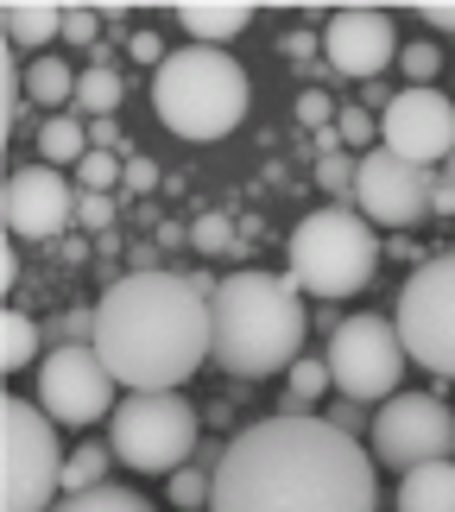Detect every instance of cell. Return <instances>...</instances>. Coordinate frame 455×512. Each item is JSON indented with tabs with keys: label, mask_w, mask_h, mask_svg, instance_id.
<instances>
[{
	"label": "cell",
	"mask_w": 455,
	"mask_h": 512,
	"mask_svg": "<svg viewBox=\"0 0 455 512\" xmlns=\"http://www.w3.org/2000/svg\"><path fill=\"white\" fill-rule=\"evenodd\" d=\"M209 512H380V462L316 411H279L222 449Z\"/></svg>",
	"instance_id": "6da1fadb"
},
{
	"label": "cell",
	"mask_w": 455,
	"mask_h": 512,
	"mask_svg": "<svg viewBox=\"0 0 455 512\" xmlns=\"http://www.w3.org/2000/svg\"><path fill=\"white\" fill-rule=\"evenodd\" d=\"M95 354L127 392H184L203 361H215L209 298L177 272H127L95 304Z\"/></svg>",
	"instance_id": "7a4b0ae2"
},
{
	"label": "cell",
	"mask_w": 455,
	"mask_h": 512,
	"mask_svg": "<svg viewBox=\"0 0 455 512\" xmlns=\"http://www.w3.org/2000/svg\"><path fill=\"white\" fill-rule=\"evenodd\" d=\"M215 317V361H222L234 380H272V373H291L304 348V298L298 279H279V272H228L222 291L209 298Z\"/></svg>",
	"instance_id": "3957f363"
},
{
	"label": "cell",
	"mask_w": 455,
	"mask_h": 512,
	"mask_svg": "<svg viewBox=\"0 0 455 512\" xmlns=\"http://www.w3.org/2000/svg\"><path fill=\"white\" fill-rule=\"evenodd\" d=\"M247 102L253 83L222 45H177L152 70V108L177 140H222L241 127Z\"/></svg>",
	"instance_id": "277c9868"
},
{
	"label": "cell",
	"mask_w": 455,
	"mask_h": 512,
	"mask_svg": "<svg viewBox=\"0 0 455 512\" xmlns=\"http://www.w3.org/2000/svg\"><path fill=\"white\" fill-rule=\"evenodd\" d=\"M373 266H380V241H373V222L361 209H316L291 234V279L298 291H316V298H354Z\"/></svg>",
	"instance_id": "5b68a950"
},
{
	"label": "cell",
	"mask_w": 455,
	"mask_h": 512,
	"mask_svg": "<svg viewBox=\"0 0 455 512\" xmlns=\"http://www.w3.org/2000/svg\"><path fill=\"white\" fill-rule=\"evenodd\" d=\"M196 443H203V418L184 392H127L108 418V449L140 475H177Z\"/></svg>",
	"instance_id": "8992f818"
},
{
	"label": "cell",
	"mask_w": 455,
	"mask_h": 512,
	"mask_svg": "<svg viewBox=\"0 0 455 512\" xmlns=\"http://www.w3.org/2000/svg\"><path fill=\"white\" fill-rule=\"evenodd\" d=\"M0 475H7V506L0 512H51L57 487H64V449H57V424L45 405H26L19 392L0 399Z\"/></svg>",
	"instance_id": "52a82bcc"
},
{
	"label": "cell",
	"mask_w": 455,
	"mask_h": 512,
	"mask_svg": "<svg viewBox=\"0 0 455 512\" xmlns=\"http://www.w3.org/2000/svg\"><path fill=\"white\" fill-rule=\"evenodd\" d=\"M399 342L418 367L455 380V247L430 253V260L405 279L399 291Z\"/></svg>",
	"instance_id": "ba28073f"
},
{
	"label": "cell",
	"mask_w": 455,
	"mask_h": 512,
	"mask_svg": "<svg viewBox=\"0 0 455 512\" xmlns=\"http://www.w3.org/2000/svg\"><path fill=\"white\" fill-rule=\"evenodd\" d=\"M329 380L342 399H392L405 380V367H411V354L399 342V323H386V317H348V323H335V336H329Z\"/></svg>",
	"instance_id": "9c48e42d"
},
{
	"label": "cell",
	"mask_w": 455,
	"mask_h": 512,
	"mask_svg": "<svg viewBox=\"0 0 455 512\" xmlns=\"http://www.w3.org/2000/svg\"><path fill=\"white\" fill-rule=\"evenodd\" d=\"M114 392H121V380L108 373L95 342H64V348H51L45 361H38V405H45L51 424H64V430L114 418V405H121Z\"/></svg>",
	"instance_id": "30bf717a"
},
{
	"label": "cell",
	"mask_w": 455,
	"mask_h": 512,
	"mask_svg": "<svg viewBox=\"0 0 455 512\" xmlns=\"http://www.w3.org/2000/svg\"><path fill=\"white\" fill-rule=\"evenodd\" d=\"M449 449H455V418L430 392H392L373 418V462L380 468L411 475L424 462H449Z\"/></svg>",
	"instance_id": "8fae6325"
},
{
	"label": "cell",
	"mask_w": 455,
	"mask_h": 512,
	"mask_svg": "<svg viewBox=\"0 0 455 512\" xmlns=\"http://www.w3.org/2000/svg\"><path fill=\"white\" fill-rule=\"evenodd\" d=\"M380 140L405 165H449L455 152V102L443 89H399L380 114Z\"/></svg>",
	"instance_id": "7c38bea8"
},
{
	"label": "cell",
	"mask_w": 455,
	"mask_h": 512,
	"mask_svg": "<svg viewBox=\"0 0 455 512\" xmlns=\"http://www.w3.org/2000/svg\"><path fill=\"white\" fill-rule=\"evenodd\" d=\"M430 190H437V184H430V171L392 159L386 146H373L367 159H361V177H354V209H361L373 228L405 234L411 222H424V215H430Z\"/></svg>",
	"instance_id": "4fadbf2b"
},
{
	"label": "cell",
	"mask_w": 455,
	"mask_h": 512,
	"mask_svg": "<svg viewBox=\"0 0 455 512\" xmlns=\"http://www.w3.org/2000/svg\"><path fill=\"white\" fill-rule=\"evenodd\" d=\"M323 51H329V64L354 76V83H373L386 64H399V26L380 13V7H342V13H329V26H323Z\"/></svg>",
	"instance_id": "5bb4252c"
},
{
	"label": "cell",
	"mask_w": 455,
	"mask_h": 512,
	"mask_svg": "<svg viewBox=\"0 0 455 512\" xmlns=\"http://www.w3.org/2000/svg\"><path fill=\"white\" fill-rule=\"evenodd\" d=\"M0 209H7V234H19V241H57L76 222V190L64 184L57 165H32L7 177Z\"/></svg>",
	"instance_id": "9a60e30c"
},
{
	"label": "cell",
	"mask_w": 455,
	"mask_h": 512,
	"mask_svg": "<svg viewBox=\"0 0 455 512\" xmlns=\"http://www.w3.org/2000/svg\"><path fill=\"white\" fill-rule=\"evenodd\" d=\"M0 26H7V45L19 51H38L51 45V38H64V7L57 0H13V7H0Z\"/></svg>",
	"instance_id": "2e32d148"
},
{
	"label": "cell",
	"mask_w": 455,
	"mask_h": 512,
	"mask_svg": "<svg viewBox=\"0 0 455 512\" xmlns=\"http://www.w3.org/2000/svg\"><path fill=\"white\" fill-rule=\"evenodd\" d=\"M177 19H184L190 45H228L234 32L253 26V7H241V0H196V7H177Z\"/></svg>",
	"instance_id": "e0dca14e"
},
{
	"label": "cell",
	"mask_w": 455,
	"mask_h": 512,
	"mask_svg": "<svg viewBox=\"0 0 455 512\" xmlns=\"http://www.w3.org/2000/svg\"><path fill=\"white\" fill-rule=\"evenodd\" d=\"M399 512H455V462H424L399 487Z\"/></svg>",
	"instance_id": "ac0fdd59"
},
{
	"label": "cell",
	"mask_w": 455,
	"mask_h": 512,
	"mask_svg": "<svg viewBox=\"0 0 455 512\" xmlns=\"http://www.w3.org/2000/svg\"><path fill=\"white\" fill-rule=\"evenodd\" d=\"M38 152H45V165H83L89 159V127L83 114H51L45 127H38Z\"/></svg>",
	"instance_id": "d6986e66"
},
{
	"label": "cell",
	"mask_w": 455,
	"mask_h": 512,
	"mask_svg": "<svg viewBox=\"0 0 455 512\" xmlns=\"http://www.w3.org/2000/svg\"><path fill=\"white\" fill-rule=\"evenodd\" d=\"M121 95H127L121 70H114V64H89L83 83H76V114H89V121H108V114L121 108Z\"/></svg>",
	"instance_id": "ffe728a7"
},
{
	"label": "cell",
	"mask_w": 455,
	"mask_h": 512,
	"mask_svg": "<svg viewBox=\"0 0 455 512\" xmlns=\"http://www.w3.org/2000/svg\"><path fill=\"white\" fill-rule=\"evenodd\" d=\"M76 76L64 57H32V70H26V89H32V102L38 108H64V102H76Z\"/></svg>",
	"instance_id": "44dd1931"
},
{
	"label": "cell",
	"mask_w": 455,
	"mask_h": 512,
	"mask_svg": "<svg viewBox=\"0 0 455 512\" xmlns=\"http://www.w3.org/2000/svg\"><path fill=\"white\" fill-rule=\"evenodd\" d=\"M32 361H38V323L26 310H0V367L26 373Z\"/></svg>",
	"instance_id": "7402d4cb"
},
{
	"label": "cell",
	"mask_w": 455,
	"mask_h": 512,
	"mask_svg": "<svg viewBox=\"0 0 455 512\" xmlns=\"http://www.w3.org/2000/svg\"><path fill=\"white\" fill-rule=\"evenodd\" d=\"M51 512H152V500L121 487V481H102V487H89V494H64Z\"/></svg>",
	"instance_id": "603a6c76"
},
{
	"label": "cell",
	"mask_w": 455,
	"mask_h": 512,
	"mask_svg": "<svg viewBox=\"0 0 455 512\" xmlns=\"http://www.w3.org/2000/svg\"><path fill=\"white\" fill-rule=\"evenodd\" d=\"M108 468H114V449H108V443H83V449L64 462V494H89V487H102Z\"/></svg>",
	"instance_id": "cb8c5ba5"
},
{
	"label": "cell",
	"mask_w": 455,
	"mask_h": 512,
	"mask_svg": "<svg viewBox=\"0 0 455 512\" xmlns=\"http://www.w3.org/2000/svg\"><path fill=\"white\" fill-rule=\"evenodd\" d=\"M171 500L184 506V512H209V500H215V468L209 462L177 468V475H171Z\"/></svg>",
	"instance_id": "d4e9b609"
},
{
	"label": "cell",
	"mask_w": 455,
	"mask_h": 512,
	"mask_svg": "<svg viewBox=\"0 0 455 512\" xmlns=\"http://www.w3.org/2000/svg\"><path fill=\"white\" fill-rule=\"evenodd\" d=\"M335 380H329V361H291V405L285 411H310V399H323Z\"/></svg>",
	"instance_id": "484cf974"
},
{
	"label": "cell",
	"mask_w": 455,
	"mask_h": 512,
	"mask_svg": "<svg viewBox=\"0 0 455 512\" xmlns=\"http://www.w3.org/2000/svg\"><path fill=\"white\" fill-rule=\"evenodd\" d=\"M399 64H405V76H411V89H437L443 51L430 45V38H418V45H405V51H399Z\"/></svg>",
	"instance_id": "4316f807"
},
{
	"label": "cell",
	"mask_w": 455,
	"mask_h": 512,
	"mask_svg": "<svg viewBox=\"0 0 455 512\" xmlns=\"http://www.w3.org/2000/svg\"><path fill=\"white\" fill-rule=\"evenodd\" d=\"M121 177H127V159H121V152H89V159L76 165V184H83V190H114Z\"/></svg>",
	"instance_id": "83f0119b"
},
{
	"label": "cell",
	"mask_w": 455,
	"mask_h": 512,
	"mask_svg": "<svg viewBox=\"0 0 455 512\" xmlns=\"http://www.w3.org/2000/svg\"><path fill=\"white\" fill-rule=\"evenodd\" d=\"M108 222H114V190H76V228L108 234Z\"/></svg>",
	"instance_id": "f1b7e54d"
},
{
	"label": "cell",
	"mask_w": 455,
	"mask_h": 512,
	"mask_svg": "<svg viewBox=\"0 0 455 512\" xmlns=\"http://www.w3.org/2000/svg\"><path fill=\"white\" fill-rule=\"evenodd\" d=\"M354 177H361V159H348V152H323V159H316V184H323L329 196L335 190L354 196Z\"/></svg>",
	"instance_id": "f546056e"
},
{
	"label": "cell",
	"mask_w": 455,
	"mask_h": 512,
	"mask_svg": "<svg viewBox=\"0 0 455 512\" xmlns=\"http://www.w3.org/2000/svg\"><path fill=\"white\" fill-rule=\"evenodd\" d=\"M64 45H102V13L95 7H64Z\"/></svg>",
	"instance_id": "4dcf8cb0"
},
{
	"label": "cell",
	"mask_w": 455,
	"mask_h": 512,
	"mask_svg": "<svg viewBox=\"0 0 455 512\" xmlns=\"http://www.w3.org/2000/svg\"><path fill=\"white\" fill-rule=\"evenodd\" d=\"M190 241L203 247V253H228L234 247V222H228V215H203V222L190 228Z\"/></svg>",
	"instance_id": "1f68e13d"
},
{
	"label": "cell",
	"mask_w": 455,
	"mask_h": 512,
	"mask_svg": "<svg viewBox=\"0 0 455 512\" xmlns=\"http://www.w3.org/2000/svg\"><path fill=\"white\" fill-rule=\"evenodd\" d=\"M298 121H304L310 133L335 127V102H329V89H304V95H298Z\"/></svg>",
	"instance_id": "d6a6232c"
},
{
	"label": "cell",
	"mask_w": 455,
	"mask_h": 512,
	"mask_svg": "<svg viewBox=\"0 0 455 512\" xmlns=\"http://www.w3.org/2000/svg\"><path fill=\"white\" fill-rule=\"evenodd\" d=\"M0 102H7V108H0V127H19V57H7V64H0Z\"/></svg>",
	"instance_id": "836d02e7"
},
{
	"label": "cell",
	"mask_w": 455,
	"mask_h": 512,
	"mask_svg": "<svg viewBox=\"0 0 455 512\" xmlns=\"http://www.w3.org/2000/svg\"><path fill=\"white\" fill-rule=\"evenodd\" d=\"M335 133H342V146H367L373 140V114L367 108H342L335 114Z\"/></svg>",
	"instance_id": "e575fe53"
},
{
	"label": "cell",
	"mask_w": 455,
	"mask_h": 512,
	"mask_svg": "<svg viewBox=\"0 0 455 512\" xmlns=\"http://www.w3.org/2000/svg\"><path fill=\"white\" fill-rule=\"evenodd\" d=\"M121 184H127L133 196L158 190V165H152V159H140V152H127V177H121Z\"/></svg>",
	"instance_id": "d590c367"
},
{
	"label": "cell",
	"mask_w": 455,
	"mask_h": 512,
	"mask_svg": "<svg viewBox=\"0 0 455 512\" xmlns=\"http://www.w3.org/2000/svg\"><path fill=\"white\" fill-rule=\"evenodd\" d=\"M133 57L158 70V64H165V57H171V51H165V38H158V32H133Z\"/></svg>",
	"instance_id": "8d00e7d4"
},
{
	"label": "cell",
	"mask_w": 455,
	"mask_h": 512,
	"mask_svg": "<svg viewBox=\"0 0 455 512\" xmlns=\"http://www.w3.org/2000/svg\"><path fill=\"white\" fill-rule=\"evenodd\" d=\"M121 146V127H114V114L108 121H89V152H114Z\"/></svg>",
	"instance_id": "74e56055"
},
{
	"label": "cell",
	"mask_w": 455,
	"mask_h": 512,
	"mask_svg": "<svg viewBox=\"0 0 455 512\" xmlns=\"http://www.w3.org/2000/svg\"><path fill=\"white\" fill-rule=\"evenodd\" d=\"M418 13H424L430 32H455V0H430V7H418Z\"/></svg>",
	"instance_id": "f35d334b"
},
{
	"label": "cell",
	"mask_w": 455,
	"mask_h": 512,
	"mask_svg": "<svg viewBox=\"0 0 455 512\" xmlns=\"http://www.w3.org/2000/svg\"><path fill=\"white\" fill-rule=\"evenodd\" d=\"M285 51L298 57V64H310V57L323 51V38H316V32H285Z\"/></svg>",
	"instance_id": "ab89813d"
},
{
	"label": "cell",
	"mask_w": 455,
	"mask_h": 512,
	"mask_svg": "<svg viewBox=\"0 0 455 512\" xmlns=\"http://www.w3.org/2000/svg\"><path fill=\"white\" fill-rule=\"evenodd\" d=\"M335 430H348V437H361V411H354V399H342L335 405V418H329Z\"/></svg>",
	"instance_id": "60d3db41"
},
{
	"label": "cell",
	"mask_w": 455,
	"mask_h": 512,
	"mask_svg": "<svg viewBox=\"0 0 455 512\" xmlns=\"http://www.w3.org/2000/svg\"><path fill=\"white\" fill-rule=\"evenodd\" d=\"M430 215H455V190L437 177V190H430Z\"/></svg>",
	"instance_id": "b9f144b4"
},
{
	"label": "cell",
	"mask_w": 455,
	"mask_h": 512,
	"mask_svg": "<svg viewBox=\"0 0 455 512\" xmlns=\"http://www.w3.org/2000/svg\"><path fill=\"white\" fill-rule=\"evenodd\" d=\"M443 184H449V190H455V152H449V165H443Z\"/></svg>",
	"instance_id": "7bdbcfd3"
}]
</instances>
